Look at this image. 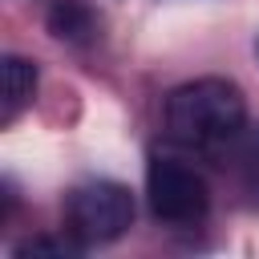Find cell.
Returning <instances> with one entry per match:
<instances>
[{
	"mask_svg": "<svg viewBox=\"0 0 259 259\" xmlns=\"http://www.w3.org/2000/svg\"><path fill=\"white\" fill-rule=\"evenodd\" d=\"M247 101L227 77H198L166 97V134L190 150H219L243 134Z\"/></svg>",
	"mask_w": 259,
	"mask_h": 259,
	"instance_id": "obj_1",
	"label": "cell"
},
{
	"mask_svg": "<svg viewBox=\"0 0 259 259\" xmlns=\"http://www.w3.org/2000/svg\"><path fill=\"white\" fill-rule=\"evenodd\" d=\"M65 223H69V235L81 247L109 243V239L130 231V223H134V194L121 182H105V178L81 182L69 194V202H65Z\"/></svg>",
	"mask_w": 259,
	"mask_h": 259,
	"instance_id": "obj_2",
	"label": "cell"
},
{
	"mask_svg": "<svg viewBox=\"0 0 259 259\" xmlns=\"http://www.w3.org/2000/svg\"><path fill=\"white\" fill-rule=\"evenodd\" d=\"M146 198H150V210L162 223H178V227H190V223L206 219V210H210L206 178L178 158H150Z\"/></svg>",
	"mask_w": 259,
	"mask_h": 259,
	"instance_id": "obj_3",
	"label": "cell"
},
{
	"mask_svg": "<svg viewBox=\"0 0 259 259\" xmlns=\"http://www.w3.org/2000/svg\"><path fill=\"white\" fill-rule=\"evenodd\" d=\"M0 77H4V105H0V121H16V113L32 101L36 93V65L24 61V57H4L0 65Z\"/></svg>",
	"mask_w": 259,
	"mask_h": 259,
	"instance_id": "obj_4",
	"label": "cell"
},
{
	"mask_svg": "<svg viewBox=\"0 0 259 259\" xmlns=\"http://www.w3.org/2000/svg\"><path fill=\"white\" fill-rule=\"evenodd\" d=\"M49 32L61 36V40H93L97 12L85 0H57L49 8Z\"/></svg>",
	"mask_w": 259,
	"mask_h": 259,
	"instance_id": "obj_5",
	"label": "cell"
},
{
	"mask_svg": "<svg viewBox=\"0 0 259 259\" xmlns=\"http://www.w3.org/2000/svg\"><path fill=\"white\" fill-rule=\"evenodd\" d=\"M235 166H239V174L251 182V186H259V130H251V134H239L235 138Z\"/></svg>",
	"mask_w": 259,
	"mask_h": 259,
	"instance_id": "obj_6",
	"label": "cell"
}]
</instances>
